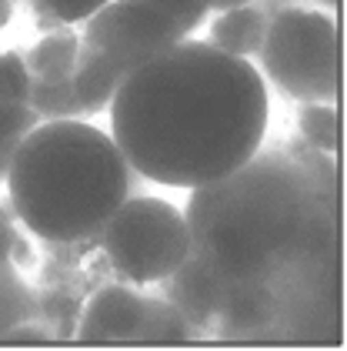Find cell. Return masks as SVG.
Instances as JSON below:
<instances>
[{
	"label": "cell",
	"mask_w": 347,
	"mask_h": 351,
	"mask_svg": "<svg viewBox=\"0 0 347 351\" xmlns=\"http://www.w3.org/2000/svg\"><path fill=\"white\" fill-rule=\"evenodd\" d=\"M324 174L284 154H254L234 174L194 188L190 254L167 278V298L187 322H220L234 335L267 328L274 281L337 241V188L324 194Z\"/></svg>",
	"instance_id": "cell-1"
},
{
	"label": "cell",
	"mask_w": 347,
	"mask_h": 351,
	"mask_svg": "<svg viewBox=\"0 0 347 351\" xmlns=\"http://www.w3.org/2000/svg\"><path fill=\"white\" fill-rule=\"evenodd\" d=\"M107 108L133 174L181 191L244 167L270 121L264 74L247 57L187 37L124 77Z\"/></svg>",
	"instance_id": "cell-2"
},
{
	"label": "cell",
	"mask_w": 347,
	"mask_h": 351,
	"mask_svg": "<svg viewBox=\"0 0 347 351\" xmlns=\"http://www.w3.org/2000/svg\"><path fill=\"white\" fill-rule=\"evenodd\" d=\"M7 194L17 221L51 244L87 241L131 191V164L87 121H44L21 141Z\"/></svg>",
	"instance_id": "cell-3"
},
{
	"label": "cell",
	"mask_w": 347,
	"mask_h": 351,
	"mask_svg": "<svg viewBox=\"0 0 347 351\" xmlns=\"http://www.w3.org/2000/svg\"><path fill=\"white\" fill-rule=\"evenodd\" d=\"M257 54L267 81L291 101H341V21L334 14L307 7L274 14Z\"/></svg>",
	"instance_id": "cell-4"
},
{
	"label": "cell",
	"mask_w": 347,
	"mask_h": 351,
	"mask_svg": "<svg viewBox=\"0 0 347 351\" xmlns=\"http://www.w3.org/2000/svg\"><path fill=\"white\" fill-rule=\"evenodd\" d=\"M94 238L110 268L133 285L167 281L190 254L187 217L160 197H124Z\"/></svg>",
	"instance_id": "cell-5"
},
{
	"label": "cell",
	"mask_w": 347,
	"mask_h": 351,
	"mask_svg": "<svg viewBox=\"0 0 347 351\" xmlns=\"http://www.w3.org/2000/svg\"><path fill=\"white\" fill-rule=\"evenodd\" d=\"M181 40L184 30L167 14L133 0H110L83 21L80 54L97 60L124 84V77H131L140 64H147L151 57L164 54Z\"/></svg>",
	"instance_id": "cell-6"
},
{
	"label": "cell",
	"mask_w": 347,
	"mask_h": 351,
	"mask_svg": "<svg viewBox=\"0 0 347 351\" xmlns=\"http://www.w3.org/2000/svg\"><path fill=\"white\" fill-rule=\"evenodd\" d=\"M77 338L83 345H184L190 322L170 298L107 285L87 301Z\"/></svg>",
	"instance_id": "cell-7"
},
{
	"label": "cell",
	"mask_w": 347,
	"mask_h": 351,
	"mask_svg": "<svg viewBox=\"0 0 347 351\" xmlns=\"http://www.w3.org/2000/svg\"><path fill=\"white\" fill-rule=\"evenodd\" d=\"M267 30V14L257 7H234V10H220V17H214L207 44L217 51L234 57H254L264 44Z\"/></svg>",
	"instance_id": "cell-8"
},
{
	"label": "cell",
	"mask_w": 347,
	"mask_h": 351,
	"mask_svg": "<svg viewBox=\"0 0 347 351\" xmlns=\"http://www.w3.org/2000/svg\"><path fill=\"white\" fill-rule=\"evenodd\" d=\"M80 37L74 30H47L30 51L24 64L34 81H67L74 74Z\"/></svg>",
	"instance_id": "cell-9"
},
{
	"label": "cell",
	"mask_w": 347,
	"mask_h": 351,
	"mask_svg": "<svg viewBox=\"0 0 347 351\" xmlns=\"http://www.w3.org/2000/svg\"><path fill=\"white\" fill-rule=\"evenodd\" d=\"M297 131L318 154H337L341 151V114H337V104L300 101Z\"/></svg>",
	"instance_id": "cell-10"
},
{
	"label": "cell",
	"mask_w": 347,
	"mask_h": 351,
	"mask_svg": "<svg viewBox=\"0 0 347 351\" xmlns=\"http://www.w3.org/2000/svg\"><path fill=\"white\" fill-rule=\"evenodd\" d=\"M27 104L37 110L40 121H74V117H83L70 77L67 81H34L30 77Z\"/></svg>",
	"instance_id": "cell-11"
},
{
	"label": "cell",
	"mask_w": 347,
	"mask_h": 351,
	"mask_svg": "<svg viewBox=\"0 0 347 351\" xmlns=\"http://www.w3.org/2000/svg\"><path fill=\"white\" fill-rule=\"evenodd\" d=\"M37 124H40V117H37V110L30 108L27 101H0V181L7 178L21 141Z\"/></svg>",
	"instance_id": "cell-12"
},
{
	"label": "cell",
	"mask_w": 347,
	"mask_h": 351,
	"mask_svg": "<svg viewBox=\"0 0 347 351\" xmlns=\"http://www.w3.org/2000/svg\"><path fill=\"white\" fill-rule=\"evenodd\" d=\"M104 3L110 0H30L34 14H37V24L47 30H57L60 24L70 27V24H83L90 14H97Z\"/></svg>",
	"instance_id": "cell-13"
},
{
	"label": "cell",
	"mask_w": 347,
	"mask_h": 351,
	"mask_svg": "<svg viewBox=\"0 0 347 351\" xmlns=\"http://www.w3.org/2000/svg\"><path fill=\"white\" fill-rule=\"evenodd\" d=\"M133 3H147V7H154L160 14H167L177 27L184 30V37H190L204 24V17L211 14L207 0H133Z\"/></svg>",
	"instance_id": "cell-14"
},
{
	"label": "cell",
	"mask_w": 347,
	"mask_h": 351,
	"mask_svg": "<svg viewBox=\"0 0 347 351\" xmlns=\"http://www.w3.org/2000/svg\"><path fill=\"white\" fill-rule=\"evenodd\" d=\"M30 74L21 54H0V101H27Z\"/></svg>",
	"instance_id": "cell-15"
},
{
	"label": "cell",
	"mask_w": 347,
	"mask_h": 351,
	"mask_svg": "<svg viewBox=\"0 0 347 351\" xmlns=\"http://www.w3.org/2000/svg\"><path fill=\"white\" fill-rule=\"evenodd\" d=\"M14 241H17V228H14V217L7 208H0V265L10 258L14 251Z\"/></svg>",
	"instance_id": "cell-16"
},
{
	"label": "cell",
	"mask_w": 347,
	"mask_h": 351,
	"mask_svg": "<svg viewBox=\"0 0 347 351\" xmlns=\"http://www.w3.org/2000/svg\"><path fill=\"white\" fill-rule=\"evenodd\" d=\"M10 254L17 258V265H30V254H34V251H30V244L17 234V241H14V251H10Z\"/></svg>",
	"instance_id": "cell-17"
},
{
	"label": "cell",
	"mask_w": 347,
	"mask_h": 351,
	"mask_svg": "<svg viewBox=\"0 0 347 351\" xmlns=\"http://www.w3.org/2000/svg\"><path fill=\"white\" fill-rule=\"evenodd\" d=\"M244 3H250V0H207V7H211V10H217V14H220V10H234V7H244Z\"/></svg>",
	"instance_id": "cell-18"
},
{
	"label": "cell",
	"mask_w": 347,
	"mask_h": 351,
	"mask_svg": "<svg viewBox=\"0 0 347 351\" xmlns=\"http://www.w3.org/2000/svg\"><path fill=\"white\" fill-rule=\"evenodd\" d=\"M10 17H14V3L10 0H0V27H7Z\"/></svg>",
	"instance_id": "cell-19"
},
{
	"label": "cell",
	"mask_w": 347,
	"mask_h": 351,
	"mask_svg": "<svg viewBox=\"0 0 347 351\" xmlns=\"http://www.w3.org/2000/svg\"><path fill=\"white\" fill-rule=\"evenodd\" d=\"M320 7H331V10H334V14H337V10H341V0H318Z\"/></svg>",
	"instance_id": "cell-20"
}]
</instances>
